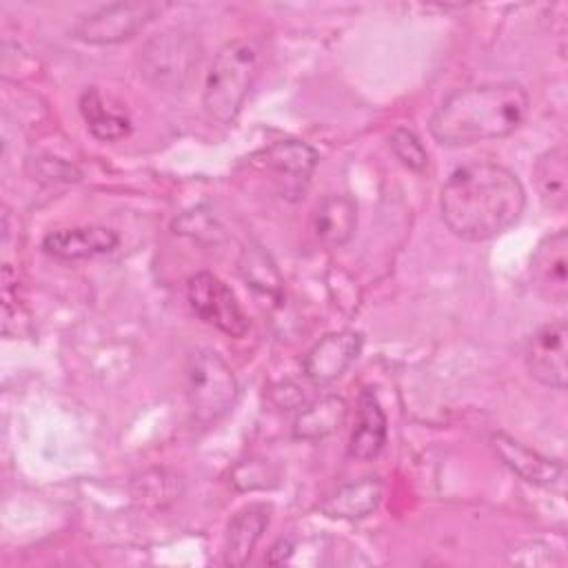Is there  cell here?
<instances>
[{
    "instance_id": "ac0fdd59",
    "label": "cell",
    "mask_w": 568,
    "mask_h": 568,
    "mask_svg": "<svg viewBox=\"0 0 568 568\" xmlns=\"http://www.w3.org/2000/svg\"><path fill=\"white\" fill-rule=\"evenodd\" d=\"M264 166L291 182H306L317 164V153L297 140H282L262 151Z\"/></svg>"
},
{
    "instance_id": "277c9868",
    "label": "cell",
    "mask_w": 568,
    "mask_h": 568,
    "mask_svg": "<svg viewBox=\"0 0 568 568\" xmlns=\"http://www.w3.org/2000/svg\"><path fill=\"white\" fill-rule=\"evenodd\" d=\"M237 379L213 348H197L186 364V399L193 419L202 426L220 422L235 404Z\"/></svg>"
},
{
    "instance_id": "7c38bea8",
    "label": "cell",
    "mask_w": 568,
    "mask_h": 568,
    "mask_svg": "<svg viewBox=\"0 0 568 568\" xmlns=\"http://www.w3.org/2000/svg\"><path fill=\"white\" fill-rule=\"evenodd\" d=\"M120 237L106 226H75L49 233L42 240L44 253L60 262H78L93 255L109 253L118 246Z\"/></svg>"
},
{
    "instance_id": "52a82bcc",
    "label": "cell",
    "mask_w": 568,
    "mask_h": 568,
    "mask_svg": "<svg viewBox=\"0 0 568 568\" xmlns=\"http://www.w3.org/2000/svg\"><path fill=\"white\" fill-rule=\"evenodd\" d=\"M186 297L193 313L222 331L229 337H244L248 331V317L242 311L235 293L213 273L202 271L189 277Z\"/></svg>"
},
{
    "instance_id": "9a60e30c",
    "label": "cell",
    "mask_w": 568,
    "mask_h": 568,
    "mask_svg": "<svg viewBox=\"0 0 568 568\" xmlns=\"http://www.w3.org/2000/svg\"><path fill=\"white\" fill-rule=\"evenodd\" d=\"M386 442V415L373 395V390H362L357 402V417L348 439V455L353 459H373Z\"/></svg>"
},
{
    "instance_id": "d6986e66",
    "label": "cell",
    "mask_w": 568,
    "mask_h": 568,
    "mask_svg": "<svg viewBox=\"0 0 568 568\" xmlns=\"http://www.w3.org/2000/svg\"><path fill=\"white\" fill-rule=\"evenodd\" d=\"M537 193L546 206L561 211L568 204V155L559 144L546 151L535 164Z\"/></svg>"
},
{
    "instance_id": "7a4b0ae2",
    "label": "cell",
    "mask_w": 568,
    "mask_h": 568,
    "mask_svg": "<svg viewBox=\"0 0 568 568\" xmlns=\"http://www.w3.org/2000/svg\"><path fill=\"white\" fill-rule=\"evenodd\" d=\"M528 113L517 82H484L453 91L430 118V135L444 146H468L510 135Z\"/></svg>"
},
{
    "instance_id": "e0dca14e",
    "label": "cell",
    "mask_w": 568,
    "mask_h": 568,
    "mask_svg": "<svg viewBox=\"0 0 568 568\" xmlns=\"http://www.w3.org/2000/svg\"><path fill=\"white\" fill-rule=\"evenodd\" d=\"M346 417V402L337 395H326L300 408L293 422V435L297 439L315 442L335 433Z\"/></svg>"
},
{
    "instance_id": "30bf717a",
    "label": "cell",
    "mask_w": 568,
    "mask_h": 568,
    "mask_svg": "<svg viewBox=\"0 0 568 568\" xmlns=\"http://www.w3.org/2000/svg\"><path fill=\"white\" fill-rule=\"evenodd\" d=\"M362 335L357 331H337L324 335L304 355V375L317 384L337 379L359 355Z\"/></svg>"
},
{
    "instance_id": "8fae6325",
    "label": "cell",
    "mask_w": 568,
    "mask_h": 568,
    "mask_svg": "<svg viewBox=\"0 0 568 568\" xmlns=\"http://www.w3.org/2000/svg\"><path fill=\"white\" fill-rule=\"evenodd\" d=\"M490 446L497 453V457L521 479L544 486V488H559L564 481V466L555 459H548L539 455L537 450H530L521 442L513 439L506 433H493Z\"/></svg>"
},
{
    "instance_id": "5bb4252c",
    "label": "cell",
    "mask_w": 568,
    "mask_h": 568,
    "mask_svg": "<svg viewBox=\"0 0 568 568\" xmlns=\"http://www.w3.org/2000/svg\"><path fill=\"white\" fill-rule=\"evenodd\" d=\"M357 226V204L348 195L324 197L313 213V235L320 244L335 248L346 244Z\"/></svg>"
},
{
    "instance_id": "ba28073f",
    "label": "cell",
    "mask_w": 568,
    "mask_h": 568,
    "mask_svg": "<svg viewBox=\"0 0 568 568\" xmlns=\"http://www.w3.org/2000/svg\"><path fill=\"white\" fill-rule=\"evenodd\" d=\"M566 337H568V326L564 320L544 324L528 337L524 359H526L528 373L539 384L559 388V390L566 388V379H568Z\"/></svg>"
},
{
    "instance_id": "603a6c76",
    "label": "cell",
    "mask_w": 568,
    "mask_h": 568,
    "mask_svg": "<svg viewBox=\"0 0 568 568\" xmlns=\"http://www.w3.org/2000/svg\"><path fill=\"white\" fill-rule=\"evenodd\" d=\"M390 149L397 155V160L404 166H408L410 171H424L428 164V153H426L422 140L410 129L397 126L390 133Z\"/></svg>"
},
{
    "instance_id": "3957f363",
    "label": "cell",
    "mask_w": 568,
    "mask_h": 568,
    "mask_svg": "<svg viewBox=\"0 0 568 568\" xmlns=\"http://www.w3.org/2000/svg\"><path fill=\"white\" fill-rule=\"evenodd\" d=\"M260 69V49L251 40H231L217 55L204 80L202 106L220 124L237 118Z\"/></svg>"
},
{
    "instance_id": "5b68a950",
    "label": "cell",
    "mask_w": 568,
    "mask_h": 568,
    "mask_svg": "<svg viewBox=\"0 0 568 568\" xmlns=\"http://www.w3.org/2000/svg\"><path fill=\"white\" fill-rule=\"evenodd\" d=\"M197 64V40L178 29L155 33L140 49V73L158 89H182Z\"/></svg>"
},
{
    "instance_id": "cb8c5ba5",
    "label": "cell",
    "mask_w": 568,
    "mask_h": 568,
    "mask_svg": "<svg viewBox=\"0 0 568 568\" xmlns=\"http://www.w3.org/2000/svg\"><path fill=\"white\" fill-rule=\"evenodd\" d=\"M36 164L40 166L38 169V175L40 180H53V182H75L80 178V173L67 164L64 160H58V158H47V160H36Z\"/></svg>"
},
{
    "instance_id": "8992f818",
    "label": "cell",
    "mask_w": 568,
    "mask_h": 568,
    "mask_svg": "<svg viewBox=\"0 0 568 568\" xmlns=\"http://www.w3.org/2000/svg\"><path fill=\"white\" fill-rule=\"evenodd\" d=\"M162 9L164 4L142 0L104 4L98 7L95 11L80 16V20L73 27V36L89 44H118L133 38Z\"/></svg>"
},
{
    "instance_id": "2e32d148",
    "label": "cell",
    "mask_w": 568,
    "mask_h": 568,
    "mask_svg": "<svg viewBox=\"0 0 568 568\" xmlns=\"http://www.w3.org/2000/svg\"><path fill=\"white\" fill-rule=\"evenodd\" d=\"M382 499L379 477H362L337 486L322 501V513L333 519H362L377 508Z\"/></svg>"
},
{
    "instance_id": "6da1fadb",
    "label": "cell",
    "mask_w": 568,
    "mask_h": 568,
    "mask_svg": "<svg viewBox=\"0 0 568 568\" xmlns=\"http://www.w3.org/2000/svg\"><path fill=\"white\" fill-rule=\"evenodd\" d=\"M526 204L519 178L495 162L457 169L442 186L439 209L446 226L462 240L481 242L510 229Z\"/></svg>"
},
{
    "instance_id": "44dd1931",
    "label": "cell",
    "mask_w": 568,
    "mask_h": 568,
    "mask_svg": "<svg viewBox=\"0 0 568 568\" xmlns=\"http://www.w3.org/2000/svg\"><path fill=\"white\" fill-rule=\"evenodd\" d=\"M131 493L135 501L151 508H164L180 499L182 495V479L180 475L166 470V468H153L142 475H138L131 484Z\"/></svg>"
},
{
    "instance_id": "4fadbf2b",
    "label": "cell",
    "mask_w": 568,
    "mask_h": 568,
    "mask_svg": "<svg viewBox=\"0 0 568 568\" xmlns=\"http://www.w3.org/2000/svg\"><path fill=\"white\" fill-rule=\"evenodd\" d=\"M268 513L271 508L266 504H248L231 517L224 539L226 566H244L248 561L268 526Z\"/></svg>"
},
{
    "instance_id": "ffe728a7",
    "label": "cell",
    "mask_w": 568,
    "mask_h": 568,
    "mask_svg": "<svg viewBox=\"0 0 568 568\" xmlns=\"http://www.w3.org/2000/svg\"><path fill=\"white\" fill-rule=\"evenodd\" d=\"M80 111H82V118H84L91 135L102 142L120 140L131 131L129 118L109 109V104L104 102V98L100 95L98 89H87L82 93Z\"/></svg>"
},
{
    "instance_id": "7402d4cb",
    "label": "cell",
    "mask_w": 568,
    "mask_h": 568,
    "mask_svg": "<svg viewBox=\"0 0 568 568\" xmlns=\"http://www.w3.org/2000/svg\"><path fill=\"white\" fill-rule=\"evenodd\" d=\"M242 271H244V277L251 282L253 288L266 293V295H280V275L277 271L273 268L271 262H266V257L260 253V251H253V253H244V260H242Z\"/></svg>"
},
{
    "instance_id": "9c48e42d",
    "label": "cell",
    "mask_w": 568,
    "mask_h": 568,
    "mask_svg": "<svg viewBox=\"0 0 568 568\" xmlns=\"http://www.w3.org/2000/svg\"><path fill=\"white\" fill-rule=\"evenodd\" d=\"M535 288L555 304L568 300V235L564 229L546 235L530 257Z\"/></svg>"
}]
</instances>
